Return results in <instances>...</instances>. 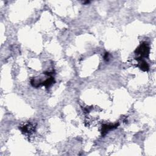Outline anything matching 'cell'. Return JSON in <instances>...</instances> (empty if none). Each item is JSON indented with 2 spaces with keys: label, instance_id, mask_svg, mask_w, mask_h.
Returning a JSON list of instances; mask_svg holds the SVG:
<instances>
[{
  "label": "cell",
  "instance_id": "7a4b0ae2",
  "mask_svg": "<svg viewBox=\"0 0 156 156\" xmlns=\"http://www.w3.org/2000/svg\"><path fill=\"white\" fill-rule=\"evenodd\" d=\"M136 60L138 62V67L143 71H146L149 70V65L148 63L143 60L142 58H137Z\"/></svg>",
  "mask_w": 156,
  "mask_h": 156
},
{
  "label": "cell",
  "instance_id": "6da1fadb",
  "mask_svg": "<svg viewBox=\"0 0 156 156\" xmlns=\"http://www.w3.org/2000/svg\"><path fill=\"white\" fill-rule=\"evenodd\" d=\"M135 52L137 54L140 55V58H142V57H148L149 54V47L148 43L145 42L143 43L137 48Z\"/></svg>",
  "mask_w": 156,
  "mask_h": 156
},
{
  "label": "cell",
  "instance_id": "3957f363",
  "mask_svg": "<svg viewBox=\"0 0 156 156\" xmlns=\"http://www.w3.org/2000/svg\"><path fill=\"white\" fill-rule=\"evenodd\" d=\"M118 126V124H113V125H111V124H104L103 125L102 128V134L104 135L107 132V131L115 129L117 128V126Z\"/></svg>",
  "mask_w": 156,
  "mask_h": 156
}]
</instances>
